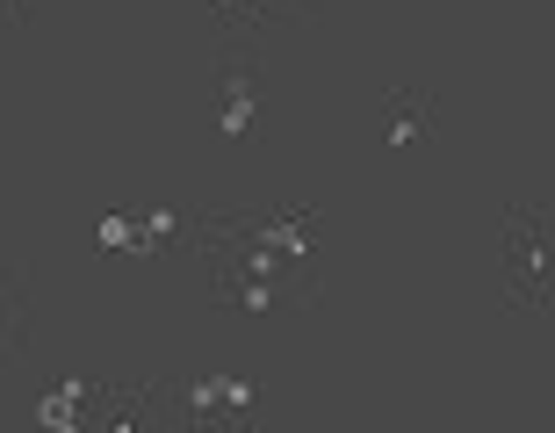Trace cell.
Masks as SVG:
<instances>
[{"label": "cell", "instance_id": "obj_1", "mask_svg": "<svg viewBox=\"0 0 555 433\" xmlns=\"http://www.w3.org/2000/svg\"><path fill=\"white\" fill-rule=\"evenodd\" d=\"M238 239H246V260H238V268H253L260 289L296 282L304 260H310V225L304 217H274V225H253V231H238Z\"/></svg>", "mask_w": 555, "mask_h": 433}, {"label": "cell", "instance_id": "obj_2", "mask_svg": "<svg viewBox=\"0 0 555 433\" xmlns=\"http://www.w3.org/2000/svg\"><path fill=\"white\" fill-rule=\"evenodd\" d=\"M505 275H513V289L534 310L555 296V282H548V239H541V209H519V217H513V231H505Z\"/></svg>", "mask_w": 555, "mask_h": 433}, {"label": "cell", "instance_id": "obj_3", "mask_svg": "<svg viewBox=\"0 0 555 433\" xmlns=\"http://www.w3.org/2000/svg\"><path fill=\"white\" fill-rule=\"evenodd\" d=\"M253 124V80H246V73H238V80H231V102H224V130H231V138H238V130H246Z\"/></svg>", "mask_w": 555, "mask_h": 433}, {"label": "cell", "instance_id": "obj_4", "mask_svg": "<svg viewBox=\"0 0 555 433\" xmlns=\"http://www.w3.org/2000/svg\"><path fill=\"white\" fill-rule=\"evenodd\" d=\"M15 318H22V296H15V282L0 275V354H8V340H15Z\"/></svg>", "mask_w": 555, "mask_h": 433}, {"label": "cell", "instance_id": "obj_5", "mask_svg": "<svg viewBox=\"0 0 555 433\" xmlns=\"http://www.w3.org/2000/svg\"><path fill=\"white\" fill-rule=\"evenodd\" d=\"M130 239H138V231H130L124 217H102V246H130Z\"/></svg>", "mask_w": 555, "mask_h": 433}, {"label": "cell", "instance_id": "obj_6", "mask_svg": "<svg viewBox=\"0 0 555 433\" xmlns=\"http://www.w3.org/2000/svg\"><path fill=\"white\" fill-rule=\"evenodd\" d=\"M238 8H274V0H238Z\"/></svg>", "mask_w": 555, "mask_h": 433}]
</instances>
